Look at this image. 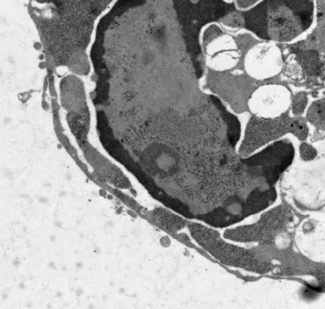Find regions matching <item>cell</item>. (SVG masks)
I'll return each mask as SVG.
<instances>
[{
  "instance_id": "obj_3",
  "label": "cell",
  "mask_w": 325,
  "mask_h": 309,
  "mask_svg": "<svg viewBox=\"0 0 325 309\" xmlns=\"http://www.w3.org/2000/svg\"><path fill=\"white\" fill-rule=\"evenodd\" d=\"M289 120L285 115L267 118L252 115L239 149L241 157H247L258 148L289 132Z\"/></svg>"
},
{
  "instance_id": "obj_5",
  "label": "cell",
  "mask_w": 325,
  "mask_h": 309,
  "mask_svg": "<svg viewBox=\"0 0 325 309\" xmlns=\"http://www.w3.org/2000/svg\"><path fill=\"white\" fill-rule=\"evenodd\" d=\"M299 61L305 71L309 75H316L320 71L319 56L315 50L307 51L299 54Z\"/></svg>"
},
{
  "instance_id": "obj_6",
  "label": "cell",
  "mask_w": 325,
  "mask_h": 309,
  "mask_svg": "<svg viewBox=\"0 0 325 309\" xmlns=\"http://www.w3.org/2000/svg\"><path fill=\"white\" fill-rule=\"evenodd\" d=\"M308 118L316 127L325 129V99L316 101L311 105Z\"/></svg>"
},
{
  "instance_id": "obj_1",
  "label": "cell",
  "mask_w": 325,
  "mask_h": 309,
  "mask_svg": "<svg viewBox=\"0 0 325 309\" xmlns=\"http://www.w3.org/2000/svg\"><path fill=\"white\" fill-rule=\"evenodd\" d=\"M187 228L193 240L220 263L260 275L274 268L262 257L259 248H245L227 242L218 231L200 223L190 222Z\"/></svg>"
},
{
  "instance_id": "obj_8",
  "label": "cell",
  "mask_w": 325,
  "mask_h": 309,
  "mask_svg": "<svg viewBox=\"0 0 325 309\" xmlns=\"http://www.w3.org/2000/svg\"><path fill=\"white\" fill-rule=\"evenodd\" d=\"M307 103L306 95L304 93L298 94L294 97L292 104V110L294 114L296 115H300L305 108H306Z\"/></svg>"
},
{
  "instance_id": "obj_2",
  "label": "cell",
  "mask_w": 325,
  "mask_h": 309,
  "mask_svg": "<svg viewBox=\"0 0 325 309\" xmlns=\"http://www.w3.org/2000/svg\"><path fill=\"white\" fill-rule=\"evenodd\" d=\"M290 218L285 207L278 206L263 214L257 222L226 229L223 234L225 240L240 243H258L269 246Z\"/></svg>"
},
{
  "instance_id": "obj_9",
  "label": "cell",
  "mask_w": 325,
  "mask_h": 309,
  "mask_svg": "<svg viewBox=\"0 0 325 309\" xmlns=\"http://www.w3.org/2000/svg\"><path fill=\"white\" fill-rule=\"evenodd\" d=\"M300 153L302 160L304 161H310L313 160L317 155L315 148L306 143H302L300 147Z\"/></svg>"
},
{
  "instance_id": "obj_4",
  "label": "cell",
  "mask_w": 325,
  "mask_h": 309,
  "mask_svg": "<svg viewBox=\"0 0 325 309\" xmlns=\"http://www.w3.org/2000/svg\"><path fill=\"white\" fill-rule=\"evenodd\" d=\"M150 219L157 226L169 233H176L187 227L190 221L175 211L165 208H156L149 214Z\"/></svg>"
},
{
  "instance_id": "obj_11",
  "label": "cell",
  "mask_w": 325,
  "mask_h": 309,
  "mask_svg": "<svg viewBox=\"0 0 325 309\" xmlns=\"http://www.w3.org/2000/svg\"><path fill=\"white\" fill-rule=\"evenodd\" d=\"M225 1H229V2H233V0H225Z\"/></svg>"
},
{
  "instance_id": "obj_7",
  "label": "cell",
  "mask_w": 325,
  "mask_h": 309,
  "mask_svg": "<svg viewBox=\"0 0 325 309\" xmlns=\"http://www.w3.org/2000/svg\"><path fill=\"white\" fill-rule=\"evenodd\" d=\"M289 132L292 133L300 140H306L308 136V127L306 121L302 119H297V120L289 119Z\"/></svg>"
},
{
  "instance_id": "obj_10",
  "label": "cell",
  "mask_w": 325,
  "mask_h": 309,
  "mask_svg": "<svg viewBox=\"0 0 325 309\" xmlns=\"http://www.w3.org/2000/svg\"><path fill=\"white\" fill-rule=\"evenodd\" d=\"M260 0H233L236 9L240 11H248L257 5Z\"/></svg>"
}]
</instances>
